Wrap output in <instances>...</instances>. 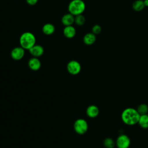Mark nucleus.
<instances>
[{
	"mask_svg": "<svg viewBox=\"0 0 148 148\" xmlns=\"http://www.w3.org/2000/svg\"><path fill=\"white\" fill-rule=\"evenodd\" d=\"M139 117L140 114L136 109L133 108L124 109L121 114L122 121L127 125H134L138 124Z\"/></svg>",
	"mask_w": 148,
	"mask_h": 148,
	"instance_id": "f257e3e1",
	"label": "nucleus"
},
{
	"mask_svg": "<svg viewBox=\"0 0 148 148\" xmlns=\"http://www.w3.org/2000/svg\"><path fill=\"white\" fill-rule=\"evenodd\" d=\"M20 46L25 50H29L35 45V36L30 32H25L23 33L19 39Z\"/></svg>",
	"mask_w": 148,
	"mask_h": 148,
	"instance_id": "f03ea898",
	"label": "nucleus"
},
{
	"mask_svg": "<svg viewBox=\"0 0 148 148\" xmlns=\"http://www.w3.org/2000/svg\"><path fill=\"white\" fill-rule=\"evenodd\" d=\"M69 13L76 16L82 14L86 9V4L83 0H72L68 6Z\"/></svg>",
	"mask_w": 148,
	"mask_h": 148,
	"instance_id": "7ed1b4c3",
	"label": "nucleus"
},
{
	"mask_svg": "<svg viewBox=\"0 0 148 148\" xmlns=\"http://www.w3.org/2000/svg\"><path fill=\"white\" fill-rule=\"evenodd\" d=\"M73 128L77 134L83 135L87 131L88 125L86 120L83 119H78L74 123Z\"/></svg>",
	"mask_w": 148,
	"mask_h": 148,
	"instance_id": "20e7f679",
	"label": "nucleus"
},
{
	"mask_svg": "<svg viewBox=\"0 0 148 148\" xmlns=\"http://www.w3.org/2000/svg\"><path fill=\"white\" fill-rule=\"evenodd\" d=\"M115 142L117 148H129L131 145V139L128 135L121 134L117 138Z\"/></svg>",
	"mask_w": 148,
	"mask_h": 148,
	"instance_id": "39448f33",
	"label": "nucleus"
},
{
	"mask_svg": "<svg viewBox=\"0 0 148 148\" xmlns=\"http://www.w3.org/2000/svg\"><path fill=\"white\" fill-rule=\"evenodd\" d=\"M68 72L73 75H77L81 71L82 66L76 60L70 61L66 66Z\"/></svg>",
	"mask_w": 148,
	"mask_h": 148,
	"instance_id": "423d86ee",
	"label": "nucleus"
},
{
	"mask_svg": "<svg viewBox=\"0 0 148 148\" xmlns=\"http://www.w3.org/2000/svg\"><path fill=\"white\" fill-rule=\"evenodd\" d=\"M25 54V49L21 46L16 47L12 49L10 53L12 58L14 60H20Z\"/></svg>",
	"mask_w": 148,
	"mask_h": 148,
	"instance_id": "0eeeda50",
	"label": "nucleus"
},
{
	"mask_svg": "<svg viewBox=\"0 0 148 148\" xmlns=\"http://www.w3.org/2000/svg\"><path fill=\"white\" fill-rule=\"evenodd\" d=\"M29 50V53L34 57H39L44 53L43 47L39 45H35Z\"/></svg>",
	"mask_w": 148,
	"mask_h": 148,
	"instance_id": "6e6552de",
	"label": "nucleus"
},
{
	"mask_svg": "<svg viewBox=\"0 0 148 148\" xmlns=\"http://www.w3.org/2000/svg\"><path fill=\"white\" fill-rule=\"evenodd\" d=\"M28 67L32 71H38L41 67V62L37 57H32L28 62Z\"/></svg>",
	"mask_w": 148,
	"mask_h": 148,
	"instance_id": "1a4fd4ad",
	"label": "nucleus"
},
{
	"mask_svg": "<svg viewBox=\"0 0 148 148\" xmlns=\"http://www.w3.org/2000/svg\"><path fill=\"white\" fill-rule=\"evenodd\" d=\"M99 109L98 107L95 105H91L86 109V114L90 118H95L98 116Z\"/></svg>",
	"mask_w": 148,
	"mask_h": 148,
	"instance_id": "9d476101",
	"label": "nucleus"
},
{
	"mask_svg": "<svg viewBox=\"0 0 148 148\" xmlns=\"http://www.w3.org/2000/svg\"><path fill=\"white\" fill-rule=\"evenodd\" d=\"M61 23L65 26L72 25L75 23V16L70 13L65 14L61 18Z\"/></svg>",
	"mask_w": 148,
	"mask_h": 148,
	"instance_id": "9b49d317",
	"label": "nucleus"
},
{
	"mask_svg": "<svg viewBox=\"0 0 148 148\" xmlns=\"http://www.w3.org/2000/svg\"><path fill=\"white\" fill-rule=\"evenodd\" d=\"M76 34L75 28L72 25L65 26L63 29V34L65 38L68 39L73 38Z\"/></svg>",
	"mask_w": 148,
	"mask_h": 148,
	"instance_id": "f8f14e48",
	"label": "nucleus"
},
{
	"mask_svg": "<svg viewBox=\"0 0 148 148\" xmlns=\"http://www.w3.org/2000/svg\"><path fill=\"white\" fill-rule=\"evenodd\" d=\"M83 42L86 45H91L94 44L96 40V36L92 32L86 34L83 37Z\"/></svg>",
	"mask_w": 148,
	"mask_h": 148,
	"instance_id": "ddd939ff",
	"label": "nucleus"
},
{
	"mask_svg": "<svg viewBox=\"0 0 148 148\" xmlns=\"http://www.w3.org/2000/svg\"><path fill=\"white\" fill-rule=\"evenodd\" d=\"M42 32L46 35H52L55 31V27L51 23H46L42 27Z\"/></svg>",
	"mask_w": 148,
	"mask_h": 148,
	"instance_id": "4468645a",
	"label": "nucleus"
},
{
	"mask_svg": "<svg viewBox=\"0 0 148 148\" xmlns=\"http://www.w3.org/2000/svg\"><path fill=\"white\" fill-rule=\"evenodd\" d=\"M138 124L143 129L148 128V114L140 115V117Z\"/></svg>",
	"mask_w": 148,
	"mask_h": 148,
	"instance_id": "2eb2a0df",
	"label": "nucleus"
},
{
	"mask_svg": "<svg viewBox=\"0 0 148 148\" xmlns=\"http://www.w3.org/2000/svg\"><path fill=\"white\" fill-rule=\"evenodd\" d=\"M145 5L143 3V1L142 0H136L132 3V8L133 10L136 12H140L142 10L145 8Z\"/></svg>",
	"mask_w": 148,
	"mask_h": 148,
	"instance_id": "dca6fc26",
	"label": "nucleus"
},
{
	"mask_svg": "<svg viewBox=\"0 0 148 148\" xmlns=\"http://www.w3.org/2000/svg\"><path fill=\"white\" fill-rule=\"evenodd\" d=\"M103 144L106 148H114L116 146L115 141L111 138L108 137L103 140Z\"/></svg>",
	"mask_w": 148,
	"mask_h": 148,
	"instance_id": "f3484780",
	"label": "nucleus"
},
{
	"mask_svg": "<svg viewBox=\"0 0 148 148\" xmlns=\"http://www.w3.org/2000/svg\"><path fill=\"white\" fill-rule=\"evenodd\" d=\"M136 110L140 115L146 114L148 113V105L146 103H140L136 108Z\"/></svg>",
	"mask_w": 148,
	"mask_h": 148,
	"instance_id": "a211bd4d",
	"label": "nucleus"
},
{
	"mask_svg": "<svg viewBox=\"0 0 148 148\" xmlns=\"http://www.w3.org/2000/svg\"><path fill=\"white\" fill-rule=\"evenodd\" d=\"M86 18L82 14H79L75 16V23L78 26H82L84 24Z\"/></svg>",
	"mask_w": 148,
	"mask_h": 148,
	"instance_id": "6ab92c4d",
	"label": "nucleus"
},
{
	"mask_svg": "<svg viewBox=\"0 0 148 148\" xmlns=\"http://www.w3.org/2000/svg\"><path fill=\"white\" fill-rule=\"evenodd\" d=\"M91 30H92V32L94 34L97 35V34H99L101 32L102 28H101V27L99 25L95 24V25H94L92 27V29Z\"/></svg>",
	"mask_w": 148,
	"mask_h": 148,
	"instance_id": "aec40b11",
	"label": "nucleus"
},
{
	"mask_svg": "<svg viewBox=\"0 0 148 148\" xmlns=\"http://www.w3.org/2000/svg\"><path fill=\"white\" fill-rule=\"evenodd\" d=\"M38 0H26L27 3L31 6L35 5V4H36V3L38 2Z\"/></svg>",
	"mask_w": 148,
	"mask_h": 148,
	"instance_id": "412c9836",
	"label": "nucleus"
},
{
	"mask_svg": "<svg viewBox=\"0 0 148 148\" xmlns=\"http://www.w3.org/2000/svg\"><path fill=\"white\" fill-rule=\"evenodd\" d=\"M143 3L145 5V6H148V0H144Z\"/></svg>",
	"mask_w": 148,
	"mask_h": 148,
	"instance_id": "4be33fe9",
	"label": "nucleus"
}]
</instances>
